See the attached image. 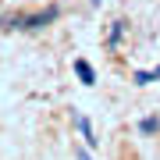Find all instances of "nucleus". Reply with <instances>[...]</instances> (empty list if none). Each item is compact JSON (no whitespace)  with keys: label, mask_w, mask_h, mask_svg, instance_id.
Returning <instances> with one entry per match:
<instances>
[{"label":"nucleus","mask_w":160,"mask_h":160,"mask_svg":"<svg viewBox=\"0 0 160 160\" xmlns=\"http://www.w3.org/2000/svg\"><path fill=\"white\" fill-rule=\"evenodd\" d=\"M53 18H57V7H43V11H36V14H22V18L7 14V18H4V29H25V32H32V29L50 25Z\"/></svg>","instance_id":"f257e3e1"},{"label":"nucleus","mask_w":160,"mask_h":160,"mask_svg":"<svg viewBox=\"0 0 160 160\" xmlns=\"http://www.w3.org/2000/svg\"><path fill=\"white\" fill-rule=\"evenodd\" d=\"M71 68H75V75H78L86 86H96V71H92V64H86V61H75Z\"/></svg>","instance_id":"f03ea898"},{"label":"nucleus","mask_w":160,"mask_h":160,"mask_svg":"<svg viewBox=\"0 0 160 160\" xmlns=\"http://www.w3.org/2000/svg\"><path fill=\"white\" fill-rule=\"evenodd\" d=\"M75 125H78V132H82V135H86V142H96V139H92V125H89L82 114H75Z\"/></svg>","instance_id":"7ed1b4c3"},{"label":"nucleus","mask_w":160,"mask_h":160,"mask_svg":"<svg viewBox=\"0 0 160 160\" xmlns=\"http://www.w3.org/2000/svg\"><path fill=\"white\" fill-rule=\"evenodd\" d=\"M121 36H125V22H114L110 32H107V39H110V43H121Z\"/></svg>","instance_id":"20e7f679"},{"label":"nucleus","mask_w":160,"mask_h":160,"mask_svg":"<svg viewBox=\"0 0 160 160\" xmlns=\"http://www.w3.org/2000/svg\"><path fill=\"white\" fill-rule=\"evenodd\" d=\"M157 128H160V121H157V118H146L142 125H139V132H142V135H153Z\"/></svg>","instance_id":"39448f33"},{"label":"nucleus","mask_w":160,"mask_h":160,"mask_svg":"<svg viewBox=\"0 0 160 160\" xmlns=\"http://www.w3.org/2000/svg\"><path fill=\"white\" fill-rule=\"evenodd\" d=\"M135 82L146 86V82H157V78H153V71H135Z\"/></svg>","instance_id":"423d86ee"},{"label":"nucleus","mask_w":160,"mask_h":160,"mask_svg":"<svg viewBox=\"0 0 160 160\" xmlns=\"http://www.w3.org/2000/svg\"><path fill=\"white\" fill-rule=\"evenodd\" d=\"M78 160H92V157H89V153H86V149H78Z\"/></svg>","instance_id":"0eeeda50"},{"label":"nucleus","mask_w":160,"mask_h":160,"mask_svg":"<svg viewBox=\"0 0 160 160\" xmlns=\"http://www.w3.org/2000/svg\"><path fill=\"white\" fill-rule=\"evenodd\" d=\"M153 78H157V82H160V68H153Z\"/></svg>","instance_id":"6e6552de"}]
</instances>
